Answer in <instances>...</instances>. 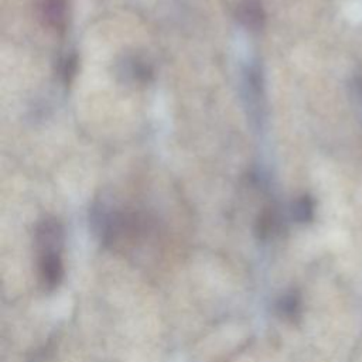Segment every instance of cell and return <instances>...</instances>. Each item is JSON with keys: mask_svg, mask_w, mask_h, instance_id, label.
Masks as SVG:
<instances>
[{"mask_svg": "<svg viewBox=\"0 0 362 362\" xmlns=\"http://www.w3.org/2000/svg\"><path fill=\"white\" fill-rule=\"evenodd\" d=\"M34 238L38 255L59 253L64 243L62 225L54 218H45L37 225Z\"/></svg>", "mask_w": 362, "mask_h": 362, "instance_id": "obj_1", "label": "cell"}, {"mask_svg": "<svg viewBox=\"0 0 362 362\" xmlns=\"http://www.w3.org/2000/svg\"><path fill=\"white\" fill-rule=\"evenodd\" d=\"M62 76L65 79V82H69L72 79V76L75 75L76 71V57L75 55H69L64 59L62 62Z\"/></svg>", "mask_w": 362, "mask_h": 362, "instance_id": "obj_10", "label": "cell"}, {"mask_svg": "<svg viewBox=\"0 0 362 362\" xmlns=\"http://www.w3.org/2000/svg\"><path fill=\"white\" fill-rule=\"evenodd\" d=\"M243 98L246 102V106L250 107V116L262 117L260 110L263 107V81H262V72L257 65L252 64L249 65L243 72Z\"/></svg>", "mask_w": 362, "mask_h": 362, "instance_id": "obj_2", "label": "cell"}, {"mask_svg": "<svg viewBox=\"0 0 362 362\" xmlns=\"http://www.w3.org/2000/svg\"><path fill=\"white\" fill-rule=\"evenodd\" d=\"M40 281L47 290H54L64 277V266L59 253H47L38 256Z\"/></svg>", "mask_w": 362, "mask_h": 362, "instance_id": "obj_3", "label": "cell"}, {"mask_svg": "<svg viewBox=\"0 0 362 362\" xmlns=\"http://www.w3.org/2000/svg\"><path fill=\"white\" fill-rule=\"evenodd\" d=\"M117 72L124 78V81L147 82L151 76V66L137 55H124V58L119 62Z\"/></svg>", "mask_w": 362, "mask_h": 362, "instance_id": "obj_6", "label": "cell"}, {"mask_svg": "<svg viewBox=\"0 0 362 362\" xmlns=\"http://www.w3.org/2000/svg\"><path fill=\"white\" fill-rule=\"evenodd\" d=\"M279 226V216L272 208L264 209L256 221V235L259 239H266L274 233Z\"/></svg>", "mask_w": 362, "mask_h": 362, "instance_id": "obj_7", "label": "cell"}, {"mask_svg": "<svg viewBox=\"0 0 362 362\" xmlns=\"http://www.w3.org/2000/svg\"><path fill=\"white\" fill-rule=\"evenodd\" d=\"M38 11L42 23L54 30H62L66 23V0H40Z\"/></svg>", "mask_w": 362, "mask_h": 362, "instance_id": "obj_5", "label": "cell"}, {"mask_svg": "<svg viewBox=\"0 0 362 362\" xmlns=\"http://www.w3.org/2000/svg\"><path fill=\"white\" fill-rule=\"evenodd\" d=\"M277 311L284 315V317H294L297 314L298 310V298L296 294L290 293L283 296L279 301H277Z\"/></svg>", "mask_w": 362, "mask_h": 362, "instance_id": "obj_9", "label": "cell"}, {"mask_svg": "<svg viewBox=\"0 0 362 362\" xmlns=\"http://www.w3.org/2000/svg\"><path fill=\"white\" fill-rule=\"evenodd\" d=\"M238 21L250 31H259L266 21V13L260 0H242L236 7Z\"/></svg>", "mask_w": 362, "mask_h": 362, "instance_id": "obj_4", "label": "cell"}, {"mask_svg": "<svg viewBox=\"0 0 362 362\" xmlns=\"http://www.w3.org/2000/svg\"><path fill=\"white\" fill-rule=\"evenodd\" d=\"M314 212V204L313 199L308 195H303L296 199V202L291 206V214L293 218L297 222H308L313 218Z\"/></svg>", "mask_w": 362, "mask_h": 362, "instance_id": "obj_8", "label": "cell"}]
</instances>
